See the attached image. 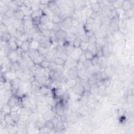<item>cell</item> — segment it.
I'll list each match as a JSON object with an SVG mask.
<instances>
[{
    "label": "cell",
    "mask_w": 134,
    "mask_h": 134,
    "mask_svg": "<svg viewBox=\"0 0 134 134\" xmlns=\"http://www.w3.org/2000/svg\"><path fill=\"white\" fill-rule=\"evenodd\" d=\"M73 18L71 16H68L63 19L61 23L62 29L63 28L64 30L67 29L69 30L73 26Z\"/></svg>",
    "instance_id": "cell-1"
},
{
    "label": "cell",
    "mask_w": 134,
    "mask_h": 134,
    "mask_svg": "<svg viewBox=\"0 0 134 134\" xmlns=\"http://www.w3.org/2000/svg\"><path fill=\"white\" fill-rule=\"evenodd\" d=\"M67 79L76 80L78 78V70L75 67L69 68L67 72Z\"/></svg>",
    "instance_id": "cell-2"
},
{
    "label": "cell",
    "mask_w": 134,
    "mask_h": 134,
    "mask_svg": "<svg viewBox=\"0 0 134 134\" xmlns=\"http://www.w3.org/2000/svg\"><path fill=\"white\" fill-rule=\"evenodd\" d=\"M72 88L75 93L79 95H81V96H82L83 94L84 93V87H83L82 85L80 83L79 78L78 80H77V82L76 83V84Z\"/></svg>",
    "instance_id": "cell-3"
},
{
    "label": "cell",
    "mask_w": 134,
    "mask_h": 134,
    "mask_svg": "<svg viewBox=\"0 0 134 134\" xmlns=\"http://www.w3.org/2000/svg\"><path fill=\"white\" fill-rule=\"evenodd\" d=\"M25 16L26 15L24 14V12L20 8L17 9L14 11V18L16 20L23 21L24 20Z\"/></svg>",
    "instance_id": "cell-4"
},
{
    "label": "cell",
    "mask_w": 134,
    "mask_h": 134,
    "mask_svg": "<svg viewBox=\"0 0 134 134\" xmlns=\"http://www.w3.org/2000/svg\"><path fill=\"white\" fill-rule=\"evenodd\" d=\"M6 57H8V59L12 63L16 62L19 60H20V58H19V57L16 52V51H11L10 52L8 53Z\"/></svg>",
    "instance_id": "cell-5"
},
{
    "label": "cell",
    "mask_w": 134,
    "mask_h": 134,
    "mask_svg": "<svg viewBox=\"0 0 134 134\" xmlns=\"http://www.w3.org/2000/svg\"><path fill=\"white\" fill-rule=\"evenodd\" d=\"M66 33L67 31L65 30L62 29L57 31V32L55 33V37L56 38V39L58 40V41L62 40H65L66 36Z\"/></svg>",
    "instance_id": "cell-6"
},
{
    "label": "cell",
    "mask_w": 134,
    "mask_h": 134,
    "mask_svg": "<svg viewBox=\"0 0 134 134\" xmlns=\"http://www.w3.org/2000/svg\"><path fill=\"white\" fill-rule=\"evenodd\" d=\"M48 79V78H47V76L44 75L43 74L35 76V80L41 86L45 85Z\"/></svg>",
    "instance_id": "cell-7"
},
{
    "label": "cell",
    "mask_w": 134,
    "mask_h": 134,
    "mask_svg": "<svg viewBox=\"0 0 134 134\" xmlns=\"http://www.w3.org/2000/svg\"><path fill=\"white\" fill-rule=\"evenodd\" d=\"M20 48L24 53H27L30 48V39H26L23 41Z\"/></svg>",
    "instance_id": "cell-8"
},
{
    "label": "cell",
    "mask_w": 134,
    "mask_h": 134,
    "mask_svg": "<svg viewBox=\"0 0 134 134\" xmlns=\"http://www.w3.org/2000/svg\"><path fill=\"white\" fill-rule=\"evenodd\" d=\"M78 36L75 35H74L71 33H70L69 31H67L66 36L65 37V41L68 43L71 44L73 42V41L77 38Z\"/></svg>",
    "instance_id": "cell-9"
},
{
    "label": "cell",
    "mask_w": 134,
    "mask_h": 134,
    "mask_svg": "<svg viewBox=\"0 0 134 134\" xmlns=\"http://www.w3.org/2000/svg\"><path fill=\"white\" fill-rule=\"evenodd\" d=\"M13 36L9 33H6L1 35V40L2 42L8 43H9L13 38Z\"/></svg>",
    "instance_id": "cell-10"
},
{
    "label": "cell",
    "mask_w": 134,
    "mask_h": 134,
    "mask_svg": "<svg viewBox=\"0 0 134 134\" xmlns=\"http://www.w3.org/2000/svg\"><path fill=\"white\" fill-rule=\"evenodd\" d=\"M90 94H96L100 92V85L98 83L93 84L90 85L88 90Z\"/></svg>",
    "instance_id": "cell-11"
},
{
    "label": "cell",
    "mask_w": 134,
    "mask_h": 134,
    "mask_svg": "<svg viewBox=\"0 0 134 134\" xmlns=\"http://www.w3.org/2000/svg\"><path fill=\"white\" fill-rule=\"evenodd\" d=\"M28 56L30 57V58L33 61L37 57L40 55L39 52H38V49H31L30 48L28 52L27 53Z\"/></svg>",
    "instance_id": "cell-12"
},
{
    "label": "cell",
    "mask_w": 134,
    "mask_h": 134,
    "mask_svg": "<svg viewBox=\"0 0 134 134\" xmlns=\"http://www.w3.org/2000/svg\"><path fill=\"white\" fill-rule=\"evenodd\" d=\"M4 119L5 120V121L6 122V124H7L8 126V125H16V124L15 122V121H14L13 118L11 113L6 114L5 115Z\"/></svg>",
    "instance_id": "cell-13"
},
{
    "label": "cell",
    "mask_w": 134,
    "mask_h": 134,
    "mask_svg": "<svg viewBox=\"0 0 134 134\" xmlns=\"http://www.w3.org/2000/svg\"><path fill=\"white\" fill-rule=\"evenodd\" d=\"M133 8V5H132L129 0H125L123 1L122 9L124 11V12L128 11Z\"/></svg>",
    "instance_id": "cell-14"
},
{
    "label": "cell",
    "mask_w": 134,
    "mask_h": 134,
    "mask_svg": "<svg viewBox=\"0 0 134 134\" xmlns=\"http://www.w3.org/2000/svg\"><path fill=\"white\" fill-rule=\"evenodd\" d=\"M26 35V30L24 26L18 27L16 28L15 37L20 38Z\"/></svg>",
    "instance_id": "cell-15"
},
{
    "label": "cell",
    "mask_w": 134,
    "mask_h": 134,
    "mask_svg": "<svg viewBox=\"0 0 134 134\" xmlns=\"http://www.w3.org/2000/svg\"><path fill=\"white\" fill-rule=\"evenodd\" d=\"M102 52H103V57H104L105 58L107 59L110 57L112 53H111L109 49H108L107 43H106L102 46Z\"/></svg>",
    "instance_id": "cell-16"
},
{
    "label": "cell",
    "mask_w": 134,
    "mask_h": 134,
    "mask_svg": "<svg viewBox=\"0 0 134 134\" xmlns=\"http://www.w3.org/2000/svg\"><path fill=\"white\" fill-rule=\"evenodd\" d=\"M51 21V19L50 17L47 15L45 13H43V14L40 16V25H45L49 22H50Z\"/></svg>",
    "instance_id": "cell-17"
},
{
    "label": "cell",
    "mask_w": 134,
    "mask_h": 134,
    "mask_svg": "<svg viewBox=\"0 0 134 134\" xmlns=\"http://www.w3.org/2000/svg\"><path fill=\"white\" fill-rule=\"evenodd\" d=\"M106 59H107L103 57L100 58L99 65L98 66L100 69H105L107 68V62Z\"/></svg>",
    "instance_id": "cell-18"
},
{
    "label": "cell",
    "mask_w": 134,
    "mask_h": 134,
    "mask_svg": "<svg viewBox=\"0 0 134 134\" xmlns=\"http://www.w3.org/2000/svg\"><path fill=\"white\" fill-rule=\"evenodd\" d=\"M44 127H46L49 130H54L55 129V124L52 119L46 120L44 122Z\"/></svg>",
    "instance_id": "cell-19"
},
{
    "label": "cell",
    "mask_w": 134,
    "mask_h": 134,
    "mask_svg": "<svg viewBox=\"0 0 134 134\" xmlns=\"http://www.w3.org/2000/svg\"><path fill=\"white\" fill-rule=\"evenodd\" d=\"M90 9H91V10L93 12L95 13L98 14V13L100 12V7L99 2V1L93 2L91 4V8H90Z\"/></svg>",
    "instance_id": "cell-20"
},
{
    "label": "cell",
    "mask_w": 134,
    "mask_h": 134,
    "mask_svg": "<svg viewBox=\"0 0 134 134\" xmlns=\"http://www.w3.org/2000/svg\"><path fill=\"white\" fill-rule=\"evenodd\" d=\"M54 61L58 67H64L66 65V60L63 59L59 57H56L54 59Z\"/></svg>",
    "instance_id": "cell-21"
},
{
    "label": "cell",
    "mask_w": 134,
    "mask_h": 134,
    "mask_svg": "<svg viewBox=\"0 0 134 134\" xmlns=\"http://www.w3.org/2000/svg\"><path fill=\"white\" fill-rule=\"evenodd\" d=\"M112 6L115 10L122 9L123 1H114L111 2Z\"/></svg>",
    "instance_id": "cell-22"
},
{
    "label": "cell",
    "mask_w": 134,
    "mask_h": 134,
    "mask_svg": "<svg viewBox=\"0 0 134 134\" xmlns=\"http://www.w3.org/2000/svg\"><path fill=\"white\" fill-rule=\"evenodd\" d=\"M44 122L45 120H42L38 118L34 123V126L38 130H39L44 126Z\"/></svg>",
    "instance_id": "cell-23"
},
{
    "label": "cell",
    "mask_w": 134,
    "mask_h": 134,
    "mask_svg": "<svg viewBox=\"0 0 134 134\" xmlns=\"http://www.w3.org/2000/svg\"><path fill=\"white\" fill-rule=\"evenodd\" d=\"M43 12L42 10L40 8L36 11H33L30 16L32 18H35V17H40V16L43 14Z\"/></svg>",
    "instance_id": "cell-24"
},
{
    "label": "cell",
    "mask_w": 134,
    "mask_h": 134,
    "mask_svg": "<svg viewBox=\"0 0 134 134\" xmlns=\"http://www.w3.org/2000/svg\"><path fill=\"white\" fill-rule=\"evenodd\" d=\"M46 58V57L44 56V55H39V56H38L37 58L34 59L33 60V62L34 63H35V65H39L40 63L43 60H44Z\"/></svg>",
    "instance_id": "cell-25"
},
{
    "label": "cell",
    "mask_w": 134,
    "mask_h": 134,
    "mask_svg": "<svg viewBox=\"0 0 134 134\" xmlns=\"http://www.w3.org/2000/svg\"><path fill=\"white\" fill-rule=\"evenodd\" d=\"M62 21V18L60 16V15H54L52 19V22L54 24H61Z\"/></svg>",
    "instance_id": "cell-26"
},
{
    "label": "cell",
    "mask_w": 134,
    "mask_h": 134,
    "mask_svg": "<svg viewBox=\"0 0 134 134\" xmlns=\"http://www.w3.org/2000/svg\"><path fill=\"white\" fill-rule=\"evenodd\" d=\"M89 43L87 42H84V41H81L80 44L79 45V48L81 49V50L83 52H84L85 51L88 50V48Z\"/></svg>",
    "instance_id": "cell-27"
},
{
    "label": "cell",
    "mask_w": 134,
    "mask_h": 134,
    "mask_svg": "<svg viewBox=\"0 0 134 134\" xmlns=\"http://www.w3.org/2000/svg\"><path fill=\"white\" fill-rule=\"evenodd\" d=\"M59 67L57 66L54 61H50L48 69L50 70V71H55L57 69H58Z\"/></svg>",
    "instance_id": "cell-28"
},
{
    "label": "cell",
    "mask_w": 134,
    "mask_h": 134,
    "mask_svg": "<svg viewBox=\"0 0 134 134\" xmlns=\"http://www.w3.org/2000/svg\"><path fill=\"white\" fill-rule=\"evenodd\" d=\"M96 44H97V50L95 55H96L100 58H102V57H103V52H102V46L98 45V44H97V43Z\"/></svg>",
    "instance_id": "cell-29"
},
{
    "label": "cell",
    "mask_w": 134,
    "mask_h": 134,
    "mask_svg": "<svg viewBox=\"0 0 134 134\" xmlns=\"http://www.w3.org/2000/svg\"><path fill=\"white\" fill-rule=\"evenodd\" d=\"M49 63L50 61L47 59H45L44 60H43L39 65L42 69H45L48 68L49 66Z\"/></svg>",
    "instance_id": "cell-30"
},
{
    "label": "cell",
    "mask_w": 134,
    "mask_h": 134,
    "mask_svg": "<svg viewBox=\"0 0 134 134\" xmlns=\"http://www.w3.org/2000/svg\"><path fill=\"white\" fill-rule=\"evenodd\" d=\"M70 33H71L74 35H75L76 36H79V28L77 26H72L70 29L68 30Z\"/></svg>",
    "instance_id": "cell-31"
},
{
    "label": "cell",
    "mask_w": 134,
    "mask_h": 134,
    "mask_svg": "<svg viewBox=\"0 0 134 134\" xmlns=\"http://www.w3.org/2000/svg\"><path fill=\"white\" fill-rule=\"evenodd\" d=\"M1 111L5 114H9L11 113V108L7 103H5L2 106Z\"/></svg>",
    "instance_id": "cell-32"
},
{
    "label": "cell",
    "mask_w": 134,
    "mask_h": 134,
    "mask_svg": "<svg viewBox=\"0 0 134 134\" xmlns=\"http://www.w3.org/2000/svg\"><path fill=\"white\" fill-rule=\"evenodd\" d=\"M99 59H100V58H99V57H97L96 55H95L93 57V58L91 60V62L92 65L93 67H98L99 65Z\"/></svg>",
    "instance_id": "cell-33"
},
{
    "label": "cell",
    "mask_w": 134,
    "mask_h": 134,
    "mask_svg": "<svg viewBox=\"0 0 134 134\" xmlns=\"http://www.w3.org/2000/svg\"><path fill=\"white\" fill-rule=\"evenodd\" d=\"M84 54L85 55L86 59L89 60H91L93 58V57L95 56L94 54H93L92 52H91L90 51H89L88 50L84 52Z\"/></svg>",
    "instance_id": "cell-34"
},
{
    "label": "cell",
    "mask_w": 134,
    "mask_h": 134,
    "mask_svg": "<svg viewBox=\"0 0 134 134\" xmlns=\"http://www.w3.org/2000/svg\"><path fill=\"white\" fill-rule=\"evenodd\" d=\"M14 14V11L10 9V10L6 12L4 15H3V16L9 18H13Z\"/></svg>",
    "instance_id": "cell-35"
},
{
    "label": "cell",
    "mask_w": 134,
    "mask_h": 134,
    "mask_svg": "<svg viewBox=\"0 0 134 134\" xmlns=\"http://www.w3.org/2000/svg\"><path fill=\"white\" fill-rule=\"evenodd\" d=\"M83 29L84 30V31L86 33L90 31H92V25L88 24L86 23H85L83 24L82 26Z\"/></svg>",
    "instance_id": "cell-36"
},
{
    "label": "cell",
    "mask_w": 134,
    "mask_h": 134,
    "mask_svg": "<svg viewBox=\"0 0 134 134\" xmlns=\"http://www.w3.org/2000/svg\"><path fill=\"white\" fill-rule=\"evenodd\" d=\"M83 65L84 68L86 70H88L93 67L92 65L91 60H86L84 62H83Z\"/></svg>",
    "instance_id": "cell-37"
},
{
    "label": "cell",
    "mask_w": 134,
    "mask_h": 134,
    "mask_svg": "<svg viewBox=\"0 0 134 134\" xmlns=\"http://www.w3.org/2000/svg\"><path fill=\"white\" fill-rule=\"evenodd\" d=\"M88 50L89 51H90V52H92L93 54L95 55V53H96V50H97V44H96V43L89 44Z\"/></svg>",
    "instance_id": "cell-38"
},
{
    "label": "cell",
    "mask_w": 134,
    "mask_h": 134,
    "mask_svg": "<svg viewBox=\"0 0 134 134\" xmlns=\"http://www.w3.org/2000/svg\"><path fill=\"white\" fill-rule=\"evenodd\" d=\"M0 29H1V35L6 33H8V26L4 24L3 23H1V26H0Z\"/></svg>",
    "instance_id": "cell-39"
},
{
    "label": "cell",
    "mask_w": 134,
    "mask_h": 134,
    "mask_svg": "<svg viewBox=\"0 0 134 134\" xmlns=\"http://www.w3.org/2000/svg\"><path fill=\"white\" fill-rule=\"evenodd\" d=\"M33 25L34 27H38L40 25V17H35L32 18Z\"/></svg>",
    "instance_id": "cell-40"
},
{
    "label": "cell",
    "mask_w": 134,
    "mask_h": 134,
    "mask_svg": "<svg viewBox=\"0 0 134 134\" xmlns=\"http://www.w3.org/2000/svg\"><path fill=\"white\" fill-rule=\"evenodd\" d=\"M97 37L95 35H93L91 36L88 37V42L89 44H94L96 43L97 42Z\"/></svg>",
    "instance_id": "cell-41"
},
{
    "label": "cell",
    "mask_w": 134,
    "mask_h": 134,
    "mask_svg": "<svg viewBox=\"0 0 134 134\" xmlns=\"http://www.w3.org/2000/svg\"><path fill=\"white\" fill-rule=\"evenodd\" d=\"M62 29V27L61 26V24H54L53 28L52 29V30H53L54 32L56 33L57 31Z\"/></svg>",
    "instance_id": "cell-42"
},
{
    "label": "cell",
    "mask_w": 134,
    "mask_h": 134,
    "mask_svg": "<svg viewBox=\"0 0 134 134\" xmlns=\"http://www.w3.org/2000/svg\"><path fill=\"white\" fill-rule=\"evenodd\" d=\"M81 40L79 38V37H77V38L73 41V42L72 43V46L74 47V48H78V47H79V45L80 44V42H81Z\"/></svg>",
    "instance_id": "cell-43"
},
{
    "label": "cell",
    "mask_w": 134,
    "mask_h": 134,
    "mask_svg": "<svg viewBox=\"0 0 134 134\" xmlns=\"http://www.w3.org/2000/svg\"><path fill=\"white\" fill-rule=\"evenodd\" d=\"M50 132V130H49L48 129L46 128V127H44V126L39 130V132L40 133L45 134V133H48Z\"/></svg>",
    "instance_id": "cell-44"
},
{
    "label": "cell",
    "mask_w": 134,
    "mask_h": 134,
    "mask_svg": "<svg viewBox=\"0 0 134 134\" xmlns=\"http://www.w3.org/2000/svg\"><path fill=\"white\" fill-rule=\"evenodd\" d=\"M95 23V20L91 17H87L86 18L85 20V23L88 24H90L92 25Z\"/></svg>",
    "instance_id": "cell-45"
},
{
    "label": "cell",
    "mask_w": 134,
    "mask_h": 134,
    "mask_svg": "<svg viewBox=\"0 0 134 134\" xmlns=\"http://www.w3.org/2000/svg\"><path fill=\"white\" fill-rule=\"evenodd\" d=\"M125 13V15L127 16V17H133V8L131 9V10L127 11Z\"/></svg>",
    "instance_id": "cell-46"
},
{
    "label": "cell",
    "mask_w": 134,
    "mask_h": 134,
    "mask_svg": "<svg viewBox=\"0 0 134 134\" xmlns=\"http://www.w3.org/2000/svg\"><path fill=\"white\" fill-rule=\"evenodd\" d=\"M60 121L63 123H67V121H68V116L67 115L64 113L63 114L62 116H61L60 117Z\"/></svg>",
    "instance_id": "cell-47"
},
{
    "label": "cell",
    "mask_w": 134,
    "mask_h": 134,
    "mask_svg": "<svg viewBox=\"0 0 134 134\" xmlns=\"http://www.w3.org/2000/svg\"><path fill=\"white\" fill-rule=\"evenodd\" d=\"M75 67L76 68V69H77L78 71H79V70H81L83 69H84L83 67V63L81 62H79V61H78L77 63H76V65Z\"/></svg>",
    "instance_id": "cell-48"
},
{
    "label": "cell",
    "mask_w": 134,
    "mask_h": 134,
    "mask_svg": "<svg viewBox=\"0 0 134 134\" xmlns=\"http://www.w3.org/2000/svg\"><path fill=\"white\" fill-rule=\"evenodd\" d=\"M86 58H85V55L84 54V52L80 56H79V58L78 59V61L79 62H83L86 60Z\"/></svg>",
    "instance_id": "cell-49"
},
{
    "label": "cell",
    "mask_w": 134,
    "mask_h": 134,
    "mask_svg": "<svg viewBox=\"0 0 134 134\" xmlns=\"http://www.w3.org/2000/svg\"><path fill=\"white\" fill-rule=\"evenodd\" d=\"M50 1H40V6H47L49 3Z\"/></svg>",
    "instance_id": "cell-50"
}]
</instances>
